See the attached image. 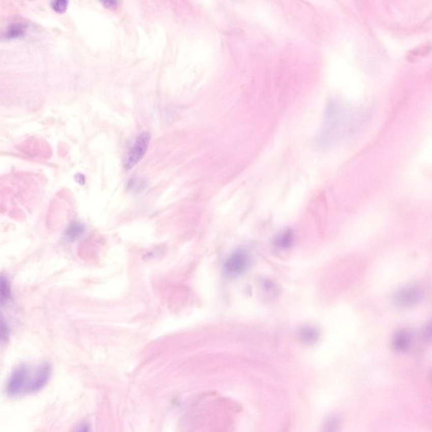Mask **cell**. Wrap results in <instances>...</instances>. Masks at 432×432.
<instances>
[{
	"instance_id": "8992f818",
	"label": "cell",
	"mask_w": 432,
	"mask_h": 432,
	"mask_svg": "<svg viewBox=\"0 0 432 432\" xmlns=\"http://www.w3.org/2000/svg\"><path fill=\"white\" fill-rule=\"evenodd\" d=\"M412 342L411 334L406 330L398 332L393 338V347L398 352H405L410 349Z\"/></svg>"
},
{
	"instance_id": "9a60e30c",
	"label": "cell",
	"mask_w": 432,
	"mask_h": 432,
	"mask_svg": "<svg viewBox=\"0 0 432 432\" xmlns=\"http://www.w3.org/2000/svg\"><path fill=\"white\" fill-rule=\"evenodd\" d=\"M77 432H90V426L88 424H82Z\"/></svg>"
},
{
	"instance_id": "30bf717a",
	"label": "cell",
	"mask_w": 432,
	"mask_h": 432,
	"mask_svg": "<svg viewBox=\"0 0 432 432\" xmlns=\"http://www.w3.org/2000/svg\"><path fill=\"white\" fill-rule=\"evenodd\" d=\"M84 230L85 229H84V225H82L81 223L74 221L67 228L65 231V236L67 239H69L71 242H74L84 234Z\"/></svg>"
},
{
	"instance_id": "2e32d148",
	"label": "cell",
	"mask_w": 432,
	"mask_h": 432,
	"mask_svg": "<svg viewBox=\"0 0 432 432\" xmlns=\"http://www.w3.org/2000/svg\"><path fill=\"white\" fill-rule=\"evenodd\" d=\"M103 5L106 6V8H115L117 7V5H118V3L114 2V1H107V2H104Z\"/></svg>"
},
{
	"instance_id": "7a4b0ae2",
	"label": "cell",
	"mask_w": 432,
	"mask_h": 432,
	"mask_svg": "<svg viewBox=\"0 0 432 432\" xmlns=\"http://www.w3.org/2000/svg\"><path fill=\"white\" fill-rule=\"evenodd\" d=\"M150 140L151 134L148 132H143L136 138L125 160L124 167L126 168L127 170H130L143 158L148 149Z\"/></svg>"
},
{
	"instance_id": "7c38bea8",
	"label": "cell",
	"mask_w": 432,
	"mask_h": 432,
	"mask_svg": "<svg viewBox=\"0 0 432 432\" xmlns=\"http://www.w3.org/2000/svg\"><path fill=\"white\" fill-rule=\"evenodd\" d=\"M293 233L292 231H285L284 233L279 235L275 239V246L281 249H286L288 247H291L293 242Z\"/></svg>"
},
{
	"instance_id": "277c9868",
	"label": "cell",
	"mask_w": 432,
	"mask_h": 432,
	"mask_svg": "<svg viewBox=\"0 0 432 432\" xmlns=\"http://www.w3.org/2000/svg\"><path fill=\"white\" fill-rule=\"evenodd\" d=\"M422 292L418 287H405L396 294L395 302L400 307H411L422 298Z\"/></svg>"
},
{
	"instance_id": "8fae6325",
	"label": "cell",
	"mask_w": 432,
	"mask_h": 432,
	"mask_svg": "<svg viewBox=\"0 0 432 432\" xmlns=\"http://www.w3.org/2000/svg\"><path fill=\"white\" fill-rule=\"evenodd\" d=\"M341 420L337 415H331L324 421L322 426V432L340 431Z\"/></svg>"
},
{
	"instance_id": "4fadbf2b",
	"label": "cell",
	"mask_w": 432,
	"mask_h": 432,
	"mask_svg": "<svg viewBox=\"0 0 432 432\" xmlns=\"http://www.w3.org/2000/svg\"><path fill=\"white\" fill-rule=\"evenodd\" d=\"M9 336H10V330L5 319L3 318L2 314L0 312V343H6L9 339Z\"/></svg>"
},
{
	"instance_id": "5bb4252c",
	"label": "cell",
	"mask_w": 432,
	"mask_h": 432,
	"mask_svg": "<svg viewBox=\"0 0 432 432\" xmlns=\"http://www.w3.org/2000/svg\"><path fill=\"white\" fill-rule=\"evenodd\" d=\"M68 5H69V3L67 2V1H64V0H60V1H56V2L52 3V8L53 9V10H55L56 12L57 13H64L65 10H67V8H68Z\"/></svg>"
},
{
	"instance_id": "52a82bcc",
	"label": "cell",
	"mask_w": 432,
	"mask_h": 432,
	"mask_svg": "<svg viewBox=\"0 0 432 432\" xmlns=\"http://www.w3.org/2000/svg\"><path fill=\"white\" fill-rule=\"evenodd\" d=\"M299 337L302 343L311 345L319 340L320 332L316 327L306 326L300 330Z\"/></svg>"
},
{
	"instance_id": "3957f363",
	"label": "cell",
	"mask_w": 432,
	"mask_h": 432,
	"mask_svg": "<svg viewBox=\"0 0 432 432\" xmlns=\"http://www.w3.org/2000/svg\"><path fill=\"white\" fill-rule=\"evenodd\" d=\"M249 264L250 257L248 254L244 251L239 250L228 257L225 264V271L232 275H238L247 270Z\"/></svg>"
},
{
	"instance_id": "e0dca14e",
	"label": "cell",
	"mask_w": 432,
	"mask_h": 432,
	"mask_svg": "<svg viewBox=\"0 0 432 432\" xmlns=\"http://www.w3.org/2000/svg\"><path fill=\"white\" fill-rule=\"evenodd\" d=\"M77 177H78V178H79V179H77V181H78V182H79V183H82V184H83V183H84V176H83V175H77Z\"/></svg>"
},
{
	"instance_id": "ba28073f",
	"label": "cell",
	"mask_w": 432,
	"mask_h": 432,
	"mask_svg": "<svg viewBox=\"0 0 432 432\" xmlns=\"http://www.w3.org/2000/svg\"><path fill=\"white\" fill-rule=\"evenodd\" d=\"M11 299V286L7 275L0 274V305H5Z\"/></svg>"
},
{
	"instance_id": "6da1fadb",
	"label": "cell",
	"mask_w": 432,
	"mask_h": 432,
	"mask_svg": "<svg viewBox=\"0 0 432 432\" xmlns=\"http://www.w3.org/2000/svg\"><path fill=\"white\" fill-rule=\"evenodd\" d=\"M30 370L22 365L16 368L8 380L6 392L10 396H18L23 392H27L30 384Z\"/></svg>"
},
{
	"instance_id": "5b68a950",
	"label": "cell",
	"mask_w": 432,
	"mask_h": 432,
	"mask_svg": "<svg viewBox=\"0 0 432 432\" xmlns=\"http://www.w3.org/2000/svg\"><path fill=\"white\" fill-rule=\"evenodd\" d=\"M51 373H52V370H51V366H50L49 364L42 365L37 370L33 380L31 381L29 387H28L27 392L34 393V392H37V391L41 390L42 388H44L49 381Z\"/></svg>"
},
{
	"instance_id": "9c48e42d",
	"label": "cell",
	"mask_w": 432,
	"mask_h": 432,
	"mask_svg": "<svg viewBox=\"0 0 432 432\" xmlns=\"http://www.w3.org/2000/svg\"><path fill=\"white\" fill-rule=\"evenodd\" d=\"M26 30V25L23 23H12L8 26L5 33H3V37L5 39H15L20 37L25 34Z\"/></svg>"
}]
</instances>
